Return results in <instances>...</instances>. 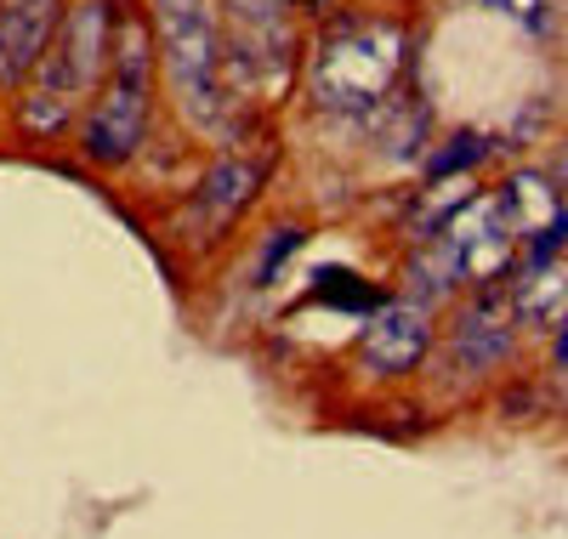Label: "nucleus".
Returning a JSON list of instances; mask_svg holds the SVG:
<instances>
[{"instance_id": "obj_5", "label": "nucleus", "mask_w": 568, "mask_h": 539, "mask_svg": "<svg viewBox=\"0 0 568 539\" xmlns=\"http://www.w3.org/2000/svg\"><path fill=\"white\" fill-rule=\"evenodd\" d=\"M517 238H524V227H517V216H511V200H506V193H495V200H471V205L449 222V233H444L438 244L455 256V267H460L466 278H484V284H489V278L511 273Z\"/></svg>"}, {"instance_id": "obj_2", "label": "nucleus", "mask_w": 568, "mask_h": 539, "mask_svg": "<svg viewBox=\"0 0 568 539\" xmlns=\"http://www.w3.org/2000/svg\"><path fill=\"white\" fill-rule=\"evenodd\" d=\"M154 52L160 69L176 91L182 120L200 136H227V34H222V7L216 0H154Z\"/></svg>"}, {"instance_id": "obj_1", "label": "nucleus", "mask_w": 568, "mask_h": 539, "mask_svg": "<svg viewBox=\"0 0 568 539\" xmlns=\"http://www.w3.org/2000/svg\"><path fill=\"white\" fill-rule=\"evenodd\" d=\"M109 40H114V0H74V7H63V23L18 103V125L34 136L69 131L109 80Z\"/></svg>"}, {"instance_id": "obj_11", "label": "nucleus", "mask_w": 568, "mask_h": 539, "mask_svg": "<svg viewBox=\"0 0 568 539\" xmlns=\"http://www.w3.org/2000/svg\"><path fill=\"white\" fill-rule=\"evenodd\" d=\"M568 302V273L562 267H529V278L517 284V324H551V313Z\"/></svg>"}, {"instance_id": "obj_12", "label": "nucleus", "mask_w": 568, "mask_h": 539, "mask_svg": "<svg viewBox=\"0 0 568 539\" xmlns=\"http://www.w3.org/2000/svg\"><path fill=\"white\" fill-rule=\"evenodd\" d=\"M506 200H511V216H517V227H524V233H540V227L562 211L557 193H551V182L535 176V171H517L511 187H506Z\"/></svg>"}, {"instance_id": "obj_17", "label": "nucleus", "mask_w": 568, "mask_h": 539, "mask_svg": "<svg viewBox=\"0 0 568 539\" xmlns=\"http://www.w3.org/2000/svg\"><path fill=\"white\" fill-rule=\"evenodd\" d=\"M489 7H500V12H511L517 23H524V29H546L551 23V0H489Z\"/></svg>"}, {"instance_id": "obj_18", "label": "nucleus", "mask_w": 568, "mask_h": 539, "mask_svg": "<svg viewBox=\"0 0 568 539\" xmlns=\"http://www.w3.org/2000/svg\"><path fill=\"white\" fill-rule=\"evenodd\" d=\"M557 364L568 369V329H562V340H557Z\"/></svg>"}, {"instance_id": "obj_16", "label": "nucleus", "mask_w": 568, "mask_h": 539, "mask_svg": "<svg viewBox=\"0 0 568 539\" xmlns=\"http://www.w3.org/2000/svg\"><path fill=\"white\" fill-rule=\"evenodd\" d=\"M302 244H307L302 227H273V233H267V251H262V262H256V284H273L278 267H284V256L302 251Z\"/></svg>"}, {"instance_id": "obj_9", "label": "nucleus", "mask_w": 568, "mask_h": 539, "mask_svg": "<svg viewBox=\"0 0 568 539\" xmlns=\"http://www.w3.org/2000/svg\"><path fill=\"white\" fill-rule=\"evenodd\" d=\"M160 52H154V23L149 12H114V40H109V80L125 85H154Z\"/></svg>"}, {"instance_id": "obj_13", "label": "nucleus", "mask_w": 568, "mask_h": 539, "mask_svg": "<svg viewBox=\"0 0 568 539\" xmlns=\"http://www.w3.org/2000/svg\"><path fill=\"white\" fill-rule=\"evenodd\" d=\"M455 347H460L466 369H489V364L506 353V329H500L495 318H484V313H466V318H460V335H455Z\"/></svg>"}, {"instance_id": "obj_4", "label": "nucleus", "mask_w": 568, "mask_h": 539, "mask_svg": "<svg viewBox=\"0 0 568 539\" xmlns=\"http://www.w3.org/2000/svg\"><path fill=\"white\" fill-rule=\"evenodd\" d=\"M149 114H154V85L103 80V91L85 103L80 120V154L98 171H125L149 142Z\"/></svg>"}, {"instance_id": "obj_7", "label": "nucleus", "mask_w": 568, "mask_h": 539, "mask_svg": "<svg viewBox=\"0 0 568 539\" xmlns=\"http://www.w3.org/2000/svg\"><path fill=\"white\" fill-rule=\"evenodd\" d=\"M63 23V0H0V85H23Z\"/></svg>"}, {"instance_id": "obj_8", "label": "nucleus", "mask_w": 568, "mask_h": 539, "mask_svg": "<svg viewBox=\"0 0 568 539\" xmlns=\"http://www.w3.org/2000/svg\"><path fill=\"white\" fill-rule=\"evenodd\" d=\"M426 347H433V324H426L420 307H382L375 313V324L358 335V358L369 375H409Z\"/></svg>"}, {"instance_id": "obj_14", "label": "nucleus", "mask_w": 568, "mask_h": 539, "mask_svg": "<svg viewBox=\"0 0 568 539\" xmlns=\"http://www.w3.org/2000/svg\"><path fill=\"white\" fill-rule=\"evenodd\" d=\"M489 149L495 142L489 136H478V131H460V136H449L444 149L426 160V182H444V176H460V171H471V165H484L489 160Z\"/></svg>"}, {"instance_id": "obj_15", "label": "nucleus", "mask_w": 568, "mask_h": 539, "mask_svg": "<svg viewBox=\"0 0 568 539\" xmlns=\"http://www.w3.org/2000/svg\"><path fill=\"white\" fill-rule=\"evenodd\" d=\"M313 302H329V307H342V313H382V289H369V284H353V273H318L313 284Z\"/></svg>"}, {"instance_id": "obj_3", "label": "nucleus", "mask_w": 568, "mask_h": 539, "mask_svg": "<svg viewBox=\"0 0 568 539\" xmlns=\"http://www.w3.org/2000/svg\"><path fill=\"white\" fill-rule=\"evenodd\" d=\"M404 63H409V34L398 23H382V18L342 23L313 52L307 91L324 114H369L398 85Z\"/></svg>"}, {"instance_id": "obj_10", "label": "nucleus", "mask_w": 568, "mask_h": 539, "mask_svg": "<svg viewBox=\"0 0 568 539\" xmlns=\"http://www.w3.org/2000/svg\"><path fill=\"white\" fill-rule=\"evenodd\" d=\"M296 0H222V12L233 23L227 45H251V40H291L284 18H291Z\"/></svg>"}, {"instance_id": "obj_6", "label": "nucleus", "mask_w": 568, "mask_h": 539, "mask_svg": "<svg viewBox=\"0 0 568 539\" xmlns=\"http://www.w3.org/2000/svg\"><path fill=\"white\" fill-rule=\"evenodd\" d=\"M262 182H267V160H256V154L216 160L200 176L194 200H187V238H194V244H222L233 233V222L256 205Z\"/></svg>"}]
</instances>
